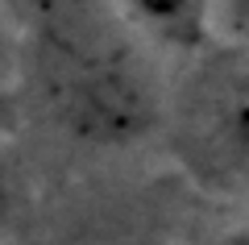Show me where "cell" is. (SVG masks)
Wrapping results in <instances>:
<instances>
[{"instance_id": "7a4b0ae2", "label": "cell", "mask_w": 249, "mask_h": 245, "mask_svg": "<svg viewBox=\"0 0 249 245\" xmlns=\"http://www.w3.org/2000/svg\"><path fill=\"white\" fill-rule=\"evenodd\" d=\"M178 154L216 187H249V50L212 62L178 100Z\"/></svg>"}, {"instance_id": "8992f818", "label": "cell", "mask_w": 249, "mask_h": 245, "mask_svg": "<svg viewBox=\"0 0 249 245\" xmlns=\"http://www.w3.org/2000/svg\"><path fill=\"white\" fill-rule=\"evenodd\" d=\"M9 212V191H4V183H0V216Z\"/></svg>"}, {"instance_id": "52a82bcc", "label": "cell", "mask_w": 249, "mask_h": 245, "mask_svg": "<svg viewBox=\"0 0 249 245\" xmlns=\"http://www.w3.org/2000/svg\"><path fill=\"white\" fill-rule=\"evenodd\" d=\"M0 62H4V50H0Z\"/></svg>"}, {"instance_id": "277c9868", "label": "cell", "mask_w": 249, "mask_h": 245, "mask_svg": "<svg viewBox=\"0 0 249 245\" xmlns=\"http://www.w3.org/2000/svg\"><path fill=\"white\" fill-rule=\"evenodd\" d=\"M216 25L232 46L249 50V0H220L216 4Z\"/></svg>"}, {"instance_id": "5b68a950", "label": "cell", "mask_w": 249, "mask_h": 245, "mask_svg": "<svg viewBox=\"0 0 249 245\" xmlns=\"http://www.w3.org/2000/svg\"><path fill=\"white\" fill-rule=\"evenodd\" d=\"M212 245H249V225H241V228H229L224 237H216Z\"/></svg>"}, {"instance_id": "6da1fadb", "label": "cell", "mask_w": 249, "mask_h": 245, "mask_svg": "<svg viewBox=\"0 0 249 245\" xmlns=\"http://www.w3.org/2000/svg\"><path fill=\"white\" fill-rule=\"evenodd\" d=\"M91 0H46L34 25V75L46 113L79 141L124 146L158 125L154 71Z\"/></svg>"}, {"instance_id": "3957f363", "label": "cell", "mask_w": 249, "mask_h": 245, "mask_svg": "<svg viewBox=\"0 0 249 245\" xmlns=\"http://www.w3.org/2000/svg\"><path fill=\"white\" fill-rule=\"evenodd\" d=\"M108 4L133 29L175 50H208L220 34L216 25L220 0H108Z\"/></svg>"}]
</instances>
